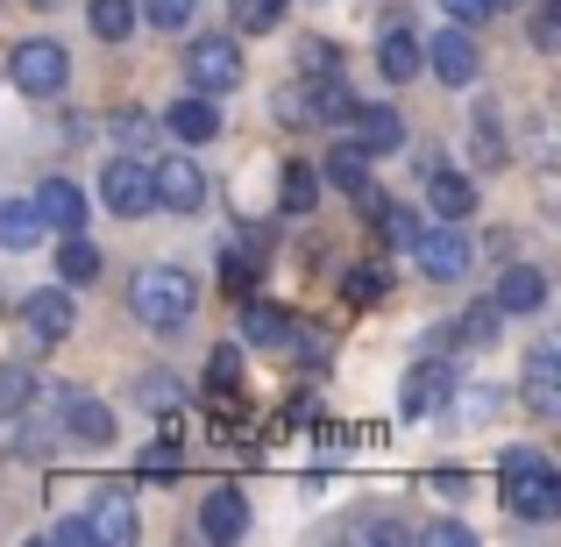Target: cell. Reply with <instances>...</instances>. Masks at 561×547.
<instances>
[{
	"mask_svg": "<svg viewBox=\"0 0 561 547\" xmlns=\"http://www.w3.org/2000/svg\"><path fill=\"white\" fill-rule=\"evenodd\" d=\"M192 306H199V285H192V271H179V263H142L128 277V314L150 334H185Z\"/></svg>",
	"mask_w": 561,
	"mask_h": 547,
	"instance_id": "1",
	"label": "cell"
},
{
	"mask_svg": "<svg viewBox=\"0 0 561 547\" xmlns=\"http://www.w3.org/2000/svg\"><path fill=\"white\" fill-rule=\"evenodd\" d=\"M497 491H505V512L512 520H554L561 512V477L548 469V455L534 448H512L505 463H497Z\"/></svg>",
	"mask_w": 561,
	"mask_h": 547,
	"instance_id": "2",
	"label": "cell"
},
{
	"mask_svg": "<svg viewBox=\"0 0 561 547\" xmlns=\"http://www.w3.org/2000/svg\"><path fill=\"white\" fill-rule=\"evenodd\" d=\"M8 79L22 86L28 100H57L71 86V57H65V43H50V36H28V43H14V57H8Z\"/></svg>",
	"mask_w": 561,
	"mask_h": 547,
	"instance_id": "3",
	"label": "cell"
},
{
	"mask_svg": "<svg viewBox=\"0 0 561 547\" xmlns=\"http://www.w3.org/2000/svg\"><path fill=\"white\" fill-rule=\"evenodd\" d=\"M185 71H192L199 93H234V86H242V43L220 36V29H206V36L185 43Z\"/></svg>",
	"mask_w": 561,
	"mask_h": 547,
	"instance_id": "4",
	"label": "cell"
},
{
	"mask_svg": "<svg viewBox=\"0 0 561 547\" xmlns=\"http://www.w3.org/2000/svg\"><path fill=\"white\" fill-rule=\"evenodd\" d=\"M405 249H412V263H420V271L434 277V285H455V277H469V257H477V249H469V235H462V220L420 228Z\"/></svg>",
	"mask_w": 561,
	"mask_h": 547,
	"instance_id": "5",
	"label": "cell"
},
{
	"mask_svg": "<svg viewBox=\"0 0 561 547\" xmlns=\"http://www.w3.org/2000/svg\"><path fill=\"white\" fill-rule=\"evenodd\" d=\"M299 328H306V320L291 314V306L242 292V342H249V349H271V356H299Z\"/></svg>",
	"mask_w": 561,
	"mask_h": 547,
	"instance_id": "6",
	"label": "cell"
},
{
	"mask_svg": "<svg viewBox=\"0 0 561 547\" xmlns=\"http://www.w3.org/2000/svg\"><path fill=\"white\" fill-rule=\"evenodd\" d=\"M420 65L434 71L440 86H477V71H483V50H477V36H469L462 22H448L440 36H426V43H420Z\"/></svg>",
	"mask_w": 561,
	"mask_h": 547,
	"instance_id": "7",
	"label": "cell"
},
{
	"mask_svg": "<svg viewBox=\"0 0 561 547\" xmlns=\"http://www.w3.org/2000/svg\"><path fill=\"white\" fill-rule=\"evenodd\" d=\"M100 200H107V214H122V220L157 214L150 164H142V157H107V164H100Z\"/></svg>",
	"mask_w": 561,
	"mask_h": 547,
	"instance_id": "8",
	"label": "cell"
},
{
	"mask_svg": "<svg viewBox=\"0 0 561 547\" xmlns=\"http://www.w3.org/2000/svg\"><path fill=\"white\" fill-rule=\"evenodd\" d=\"M150 192L164 214H199L206 206V171L192 164V157H157L150 164Z\"/></svg>",
	"mask_w": 561,
	"mask_h": 547,
	"instance_id": "9",
	"label": "cell"
},
{
	"mask_svg": "<svg viewBox=\"0 0 561 547\" xmlns=\"http://www.w3.org/2000/svg\"><path fill=\"white\" fill-rule=\"evenodd\" d=\"M22 328L36 334V342H65L71 328H79V306H71V285H43L22 299Z\"/></svg>",
	"mask_w": 561,
	"mask_h": 547,
	"instance_id": "10",
	"label": "cell"
},
{
	"mask_svg": "<svg viewBox=\"0 0 561 547\" xmlns=\"http://www.w3.org/2000/svg\"><path fill=\"white\" fill-rule=\"evenodd\" d=\"M448 398H455V369H440L434 356H426V363H412L398 406H405V420H426V412H448Z\"/></svg>",
	"mask_w": 561,
	"mask_h": 547,
	"instance_id": "11",
	"label": "cell"
},
{
	"mask_svg": "<svg viewBox=\"0 0 561 547\" xmlns=\"http://www.w3.org/2000/svg\"><path fill=\"white\" fill-rule=\"evenodd\" d=\"M491 306H497V314H540V306H548V271H534V263H512V271H497Z\"/></svg>",
	"mask_w": 561,
	"mask_h": 547,
	"instance_id": "12",
	"label": "cell"
},
{
	"mask_svg": "<svg viewBox=\"0 0 561 547\" xmlns=\"http://www.w3.org/2000/svg\"><path fill=\"white\" fill-rule=\"evenodd\" d=\"M519 398H526L534 420H554V412H561V363H554V349H534V356H526Z\"/></svg>",
	"mask_w": 561,
	"mask_h": 547,
	"instance_id": "13",
	"label": "cell"
},
{
	"mask_svg": "<svg viewBox=\"0 0 561 547\" xmlns=\"http://www.w3.org/2000/svg\"><path fill=\"white\" fill-rule=\"evenodd\" d=\"M57 412H65V441H85V448H107V441H114V406H107V398L71 391Z\"/></svg>",
	"mask_w": 561,
	"mask_h": 547,
	"instance_id": "14",
	"label": "cell"
},
{
	"mask_svg": "<svg viewBox=\"0 0 561 547\" xmlns=\"http://www.w3.org/2000/svg\"><path fill=\"white\" fill-rule=\"evenodd\" d=\"M85 526H93V540H114V547L136 540V505H128L122 483H100V491H93V512H85Z\"/></svg>",
	"mask_w": 561,
	"mask_h": 547,
	"instance_id": "15",
	"label": "cell"
},
{
	"mask_svg": "<svg viewBox=\"0 0 561 547\" xmlns=\"http://www.w3.org/2000/svg\"><path fill=\"white\" fill-rule=\"evenodd\" d=\"M199 534L206 540H242L249 534V505H242L234 483H214V491L199 498Z\"/></svg>",
	"mask_w": 561,
	"mask_h": 547,
	"instance_id": "16",
	"label": "cell"
},
{
	"mask_svg": "<svg viewBox=\"0 0 561 547\" xmlns=\"http://www.w3.org/2000/svg\"><path fill=\"white\" fill-rule=\"evenodd\" d=\"M36 214H43V228H57V235H85V192L71 179H43L36 185Z\"/></svg>",
	"mask_w": 561,
	"mask_h": 547,
	"instance_id": "17",
	"label": "cell"
},
{
	"mask_svg": "<svg viewBox=\"0 0 561 547\" xmlns=\"http://www.w3.org/2000/svg\"><path fill=\"white\" fill-rule=\"evenodd\" d=\"M164 128H171L179 143H214V136H220V93L171 100V107H164Z\"/></svg>",
	"mask_w": 561,
	"mask_h": 547,
	"instance_id": "18",
	"label": "cell"
},
{
	"mask_svg": "<svg viewBox=\"0 0 561 547\" xmlns=\"http://www.w3.org/2000/svg\"><path fill=\"white\" fill-rule=\"evenodd\" d=\"M377 71H383L391 86L420 79V36H412V22H398V14H391V29L377 36Z\"/></svg>",
	"mask_w": 561,
	"mask_h": 547,
	"instance_id": "19",
	"label": "cell"
},
{
	"mask_svg": "<svg viewBox=\"0 0 561 547\" xmlns=\"http://www.w3.org/2000/svg\"><path fill=\"white\" fill-rule=\"evenodd\" d=\"M426 206H434L440 220H469V214H477V179L434 164V171H426Z\"/></svg>",
	"mask_w": 561,
	"mask_h": 547,
	"instance_id": "20",
	"label": "cell"
},
{
	"mask_svg": "<svg viewBox=\"0 0 561 547\" xmlns=\"http://www.w3.org/2000/svg\"><path fill=\"white\" fill-rule=\"evenodd\" d=\"M348 122H356V143H363L370 157H383V150H398V143H405L398 107H377V100H356V114H348Z\"/></svg>",
	"mask_w": 561,
	"mask_h": 547,
	"instance_id": "21",
	"label": "cell"
},
{
	"mask_svg": "<svg viewBox=\"0 0 561 547\" xmlns=\"http://www.w3.org/2000/svg\"><path fill=\"white\" fill-rule=\"evenodd\" d=\"M320 179H328L334 192H356V185H370V150H363L356 136H342V143H334V157L320 164Z\"/></svg>",
	"mask_w": 561,
	"mask_h": 547,
	"instance_id": "22",
	"label": "cell"
},
{
	"mask_svg": "<svg viewBox=\"0 0 561 547\" xmlns=\"http://www.w3.org/2000/svg\"><path fill=\"white\" fill-rule=\"evenodd\" d=\"M36 242H43L36 200H0V249H36Z\"/></svg>",
	"mask_w": 561,
	"mask_h": 547,
	"instance_id": "23",
	"label": "cell"
},
{
	"mask_svg": "<svg viewBox=\"0 0 561 547\" xmlns=\"http://www.w3.org/2000/svg\"><path fill=\"white\" fill-rule=\"evenodd\" d=\"M85 22L100 43H128L136 36V0H85Z\"/></svg>",
	"mask_w": 561,
	"mask_h": 547,
	"instance_id": "24",
	"label": "cell"
},
{
	"mask_svg": "<svg viewBox=\"0 0 561 547\" xmlns=\"http://www.w3.org/2000/svg\"><path fill=\"white\" fill-rule=\"evenodd\" d=\"M342 299H348V306L391 299V271H383V263H348V271H342Z\"/></svg>",
	"mask_w": 561,
	"mask_h": 547,
	"instance_id": "25",
	"label": "cell"
},
{
	"mask_svg": "<svg viewBox=\"0 0 561 547\" xmlns=\"http://www.w3.org/2000/svg\"><path fill=\"white\" fill-rule=\"evenodd\" d=\"M370 228H377V242H391V249H405L412 235H420V220H412V206H398V200H370Z\"/></svg>",
	"mask_w": 561,
	"mask_h": 547,
	"instance_id": "26",
	"label": "cell"
},
{
	"mask_svg": "<svg viewBox=\"0 0 561 547\" xmlns=\"http://www.w3.org/2000/svg\"><path fill=\"white\" fill-rule=\"evenodd\" d=\"M313 114H320V128H342L348 114H356V93L342 86V71H328V79H313Z\"/></svg>",
	"mask_w": 561,
	"mask_h": 547,
	"instance_id": "27",
	"label": "cell"
},
{
	"mask_svg": "<svg viewBox=\"0 0 561 547\" xmlns=\"http://www.w3.org/2000/svg\"><path fill=\"white\" fill-rule=\"evenodd\" d=\"M271 122H277V128H320V114H313V79L285 86V93L271 100Z\"/></svg>",
	"mask_w": 561,
	"mask_h": 547,
	"instance_id": "28",
	"label": "cell"
},
{
	"mask_svg": "<svg viewBox=\"0 0 561 547\" xmlns=\"http://www.w3.org/2000/svg\"><path fill=\"white\" fill-rule=\"evenodd\" d=\"M206 398H242V349L234 342H220L206 356Z\"/></svg>",
	"mask_w": 561,
	"mask_h": 547,
	"instance_id": "29",
	"label": "cell"
},
{
	"mask_svg": "<svg viewBox=\"0 0 561 547\" xmlns=\"http://www.w3.org/2000/svg\"><path fill=\"white\" fill-rule=\"evenodd\" d=\"M36 391H43V384L28 377L22 363H0V420H22V412L36 406Z\"/></svg>",
	"mask_w": 561,
	"mask_h": 547,
	"instance_id": "30",
	"label": "cell"
},
{
	"mask_svg": "<svg viewBox=\"0 0 561 547\" xmlns=\"http://www.w3.org/2000/svg\"><path fill=\"white\" fill-rule=\"evenodd\" d=\"M57 277H65V285H93V277H100V249L85 242V235H65V249H57Z\"/></svg>",
	"mask_w": 561,
	"mask_h": 547,
	"instance_id": "31",
	"label": "cell"
},
{
	"mask_svg": "<svg viewBox=\"0 0 561 547\" xmlns=\"http://www.w3.org/2000/svg\"><path fill=\"white\" fill-rule=\"evenodd\" d=\"M285 8H291V0H228V22L242 29V36H263V29L285 22Z\"/></svg>",
	"mask_w": 561,
	"mask_h": 547,
	"instance_id": "32",
	"label": "cell"
},
{
	"mask_svg": "<svg viewBox=\"0 0 561 547\" xmlns=\"http://www.w3.org/2000/svg\"><path fill=\"white\" fill-rule=\"evenodd\" d=\"M469 157H477V171H505V128H497V114H491V107L477 114V136H469Z\"/></svg>",
	"mask_w": 561,
	"mask_h": 547,
	"instance_id": "33",
	"label": "cell"
},
{
	"mask_svg": "<svg viewBox=\"0 0 561 547\" xmlns=\"http://www.w3.org/2000/svg\"><path fill=\"white\" fill-rule=\"evenodd\" d=\"M497 320H505V314H497L491 299H477V306H469L462 320H455V334H462L469 349H491V342H497Z\"/></svg>",
	"mask_w": 561,
	"mask_h": 547,
	"instance_id": "34",
	"label": "cell"
},
{
	"mask_svg": "<svg viewBox=\"0 0 561 547\" xmlns=\"http://www.w3.org/2000/svg\"><path fill=\"white\" fill-rule=\"evenodd\" d=\"M313 200H320V171L285 164V214H313Z\"/></svg>",
	"mask_w": 561,
	"mask_h": 547,
	"instance_id": "35",
	"label": "cell"
},
{
	"mask_svg": "<svg viewBox=\"0 0 561 547\" xmlns=\"http://www.w3.org/2000/svg\"><path fill=\"white\" fill-rule=\"evenodd\" d=\"M136 406L171 412V406H179V377H171V369H142V377H136Z\"/></svg>",
	"mask_w": 561,
	"mask_h": 547,
	"instance_id": "36",
	"label": "cell"
},
{
	"mask_svg": "<svg viewBox=\"0 0 561 547\" xmlns=\"http://www.w3.org/2000/svg\"><path fill=\"white\" fill-rule=\"evenodd\" d=\"M142 477H179V469H185V441H171V434H157L150 441V448H142Z\"/></svg>",
	"mask_w": 561,
	"mask_h": 547,
	"instance_id": "37",
	"label": "cell"
},
{
	"mask_svg": "<svg viewBox=\"0 0 561 547\" xmlns=\"http://www.w3.org/2000/svg\"><path fill=\"white\" fill-rule=\"evenodd\" d=\"M299 65H306V79H328V71H342V43H328V36H299Z\"/></svg>",
	"mask_w": 561,
	"mask_h": 547,
	"instance_id": "38",
	"label": "cell"
},
{
	"mask_svg": "<svg viewBox=\"0 0 561 547\" xmlns=\"http://www.w3.org/2000/svg\"><path fill=\"white\" fill-rule=\"evenodd\" d=\"M256 271H263V257H249V249H220V285H228V292H256Z\"/></svg>",
	"mask_w": 561,
	"mask_h": 547,
	"instance_id": "39",
	"label": "cell"
},
{
	"mask_svg": "<svg viewBox=\"0 0 561 547\" xmlns=\"http://www.w3.org/2000/svg\"><path fill=\"white\" fill-rule=\"evenodd\" d=\"M192 8H199V0H136V22H150V29H185Z\"/></svg>",
	"mask_w": 561,
	"mask_h": 547,
	"instance_id": "40",
	"label": "cell"
},
{
	"mask_svg": "<svg viewBox=\"0 0 561 547\" xmlns=\"http://www.w3.org/2000/svg\"><path fill=\"white\" fill-rule=\"evenodd\" d=\"M14 455H22V463H50L57 434H50V426H22V434H14Z\"/></svg>",
	"mask_w": 561,
	"mask_h": 547,
	"instance_id": "41",
	"label": "cell"
},
{
	"mask_svg": "<svg viewBox=\"0 0 561 547\" xmlns=\"http://www.w3.org/2000/svg\"><path fill=\"white\" fill-rule=\"evenodd\" d=\"M526 43H534V50H561V14L540 8L534 22H526Z\"/></svg>",
	"mask_w": 561,
	"mask_h": 547,
	"instance_id": "42",
	"label": "cell"
},
{
	"mask_svg": "<svg viewBox=\"0 0 561 547\" xmlns=\"http://www.w3.org/2000/svg\"><path fill=\"white\" fill-rule=\"evenodd\" d=\"M420 540H434V547H469V526H462V520H426Z\"/></svg>",
	"mask_w": 561,
	"mask_h": 547,
	"instance_id": "43",
	"label": "cell"
},
{
	"mask_svg": "<svg viewBox=\"0 0 561 547\" xmlns=\"http://www.w3.org/2000/svg\"><path fill=\"white\" fill-rule=\"evenodd\" d=\"M440 14L462 22V29H477V22H491V0H440Z\"/></svg>",
	"mask_w": 561,
	"mask_h": 547,
	"instance_id": "44",
	"label": "cell"
},
{
	"mask_svg": "<svg viewBox=\"0 0 561 547\" xmlns=\"http://www.w3.org/2000/svg\"><path fill=\"white\" fill-rule=\"evenodd\" d=\"M114 136H122V143H142V136H150V114H142V107H122V114H114Z\"/></svg>",
	"mask_w": 561,
	"mask_h": 547,
	"instance_id": "45",
	"label": "cell"
},
{
	"mask_svg": "<svg viewBox=\"0 0 561 547\" xmlns=\"http://www.w3.org/2000/svg\"><path fill=\"white\" fill-rule=\"evenodd\" d=\"M50 540H65V547H93V526H85V520H57V526H50Z\"/></svg>",
	"mask_w": 561,
	"mask_h": 547,
	"instance_id": "46",
	"label": "cell"
},
{
	"mask_svg": "<svg viewBox=\"0 0 561 547\" xmlns=\"http://www.w3.org/2000/svg\"><path fill=\"white\" fill-rule=\"evenodd\" d=\"M28 8H57V0H28Z\"/></svg>",
	"mask_w": 561,
	"mask_h": 547,
	"instance_id": "47",
	"label": "cell"
},
{
	"mask_svg": "<svg viewBox=\"0 0 561 547\" xmlns=\"http://www.w3.org/2000/svg\"><path fill=\"white\" fill-rule=\"evenodd\" d=\"M491 8H512V0H491Z\"/></svg>",
	"mask_w": 561,
	"mask_h": 547,
	"instance_id": "48",
	"label": "cell"
},
{
	"mask_svg": "<svg viewBox=\"0 0 561 547\" xmlns=\"http://www.w3.org/2000/svg\"><path fill=\"white\" fill-rule=\"evenodd\" d=\"M0 314H8V306H0Z\"/></svg>",
	"mask_w": 561,
	"mask_h": 547,
	"instance_id": "49",
	"label": "cell"
}]
</instances>
